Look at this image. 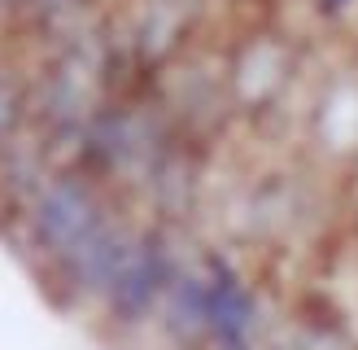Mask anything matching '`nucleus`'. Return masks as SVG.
Instances as JSON below:
<instances>
[{"instance_id":"obj_1","label":"nucleus","mask_w":358,"mask_h":350,"mask_svg":"<svg viewBox=\"0 0 358 350\" xmlns=\"http://www.w3.org/2000/svg\"><path fill=\"white\" fill-rule=\"evenodd\" d=\"M301 75V52L275 27H249L227 48V97L231 110L245 118H266L293 92Z\"/></svg>"},{"instance_id":"obj_4","label":"nucleus","mask_w":358,"mask_h":350,"mask_svg":"<svg viewBox=\"0 0 358 350\" xmlns=\"http://www.w3.org/2000/svg\"><path fill=\"white\" fill-rule=\"evenodd\" d=\"M310 145L328 171H358V62L319 83L310 101Z\"/></svg>"},{"instance_id":"obj_6","label":"nucleus","mask_w":358,"mask_h":350,"mask_svg":"<svg viewBox=\"0 0 358 350\" xmlns=\"http://www.w3.org/2000/svg\"><path fill=\"white\" fill-rule=\"evenodd\" d=\"M350 5H358V0H319V13H324V18H336V13H345Z\"/></svg>"},{"instance_id":"obj_5","label":"nucleus","mask_w":358,"mask_h":350,"mask_svg":"<svg viewBox=\"0 0 358 350\" xmlns=\"http://www.w3.org/2000/svg\"><path fill=\"white\" fill-rule=\"evenodd\" d=\"M350 188H345V215H350V223H354V232H358V171L345 180Z\"/></svg>"},{"instance_id":"obj_3","label":"nucleus","mask_w":358,"mask_h":350,"mask_svg":"<svg viewBox=\"0 0 358 350\" xmlns=\"http://www.w3.org/2000/svg\"><path fill=\"white\" fill-rule=\"evenodd\" d=\"M196 18H201V0H145V9L136 13L127 40L122 44L110 40V44L122 57H131V66L153 83L171 62H179L188 52Z\"/></svg>"},{"instance_id":"obj_2","label":"nucleus","mask_w":358,"mask_h":350,"mask_svg":"<svg viewBox=\"0 0 358 350\" xmlns=\"http://www.w3.org/2000/svg\"><path fill=\"white\" fill-rule=\"evenodd\" d=\"M179 262L184 258H179V250L171 245V227L166 223L140 227L136 250H131L127 262H122L114 289H110V298H105V307H101L105 320H110L114 328H122V332L149 324L157 315V307H162V298L171 289Z\"/></svg>"}]
</instances>
